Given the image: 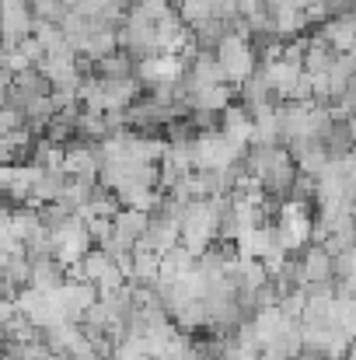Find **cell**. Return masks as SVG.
<instances>
[{"label": "cell", "mask_w": 356, "mask_h": 360, "mask_svg": "<svg viewBox=\"0 0 356 360\" xmlns=\"http://www.w3.org/2000/svg\"><path fill=\"white\" fill-rule=\"evenodd\" d=\"M272 228H276V238L279 245L297 255L308 241H311V231H315V207L311 203H301V200H279L276 210H272Z\"/></svg>", "instance_id": "6da1fadb"}, {"label": "cell", "mask_w": 356, "mask_h": 360, "mask_svg": "<svg viewBox=\"0 0 356 360\" xmlns=\"http://www.w3.org/2000/svg\"><path fill=\"white\" fill-rule=\"evenodd\" d=\"M248 147H237L220 129H196L192 136V168L199 172H228L241 161Z\"/></svg>", "instance_id": "7a4b0ae2"}, {"label": "cell", "mask_w": 356, "mask_h": 360, "mask_svg": "<svg viewBox=\"0 0 356 360\" xmlns=\"http://www.w3.org/2000/svg\"><path fill=\"white\" fill-rule=\"evenodd\" d=\"M213 56H217V63H220V70H224V77L231 81V84H244L255 70H258V53H255V46H251V39H244L241 32H228L220 42H217V49H213Z\"/></svg>", "instance_id": "3957f363"}, {"label": "cell", "mask_w": 356, "mask_h": 360, "mask_svg": "<svg viewBox=\"0 0 356 360\" xmlns=\"http://www.w3.org/2000/svg\"><path fill=\"white\" fill-rule=\"evenodd\" d=\"M49 245H53V259L70 269V266H77L84 259V252L95 245V238H91L84 217L81 214H70L67 221H60L56 228H49Z\"/></svg>", "instance_id": "277c9868"}, {"label": "cell", "mask_w": 356, "mask_h": 360, "mask_svg": "<svg viewBox=\"0 0 356 360\" xmlns=\"http://www.w3.org/2000/svg\"><path fill=\"white\" fill-rule=\"evenodd\" d=\"M182 74H185V60L175 56V53H154V56H147V60L136 63V77L143 81L147 91H154V88H175L182 81Z\"/></svg>", "instance_id": "5b68a950"}, {"label": "cell", "mask_w": 356, "mask_h": 360, "mask_svg": "<svg viewBox=\"0 0 356 360\" xmlns=\"http://www.w3.org/2000/svg\"><path fill=\"white\" fill-rule=\"evenodd\" d=\"M53 297H56V304H60L63 319L81 322V319H84V311L98 301V287H95V283H88V280H81V276H67V280L53 290Z\"/></svg>", "instance_id": "8992f818"}, {"label": "cell", "mask_w": 356, "mask_h": 360, "mask_svg": "<svg viewBox=\"0 0 356 360\" xmlns=\"http://www.w3.org/2000/svg\"><path fill=\"white\" fill-rule=\"evenodd\" d=\"M258 70L265 74V81H269V88L276 91L279 102L294 98V91H297V84H301V74H304V67H301V63H290V60L283 56V49H279L276 56L258 60Z\"/></svg>", "instance_id": "52a82bcc"}, {"label": "cell", "mask_w": 356, "mask_h": 360, "mask_svg": "<svg viewBox=\"0 0 356 360\" xmlns=\"http://www.w3.org/2000/svg\"><path fill=\"white\" fill-rule=\"evenodd\" d=\"M35 28V14L28 7V0H0V39L4 46H18L32 35Z\"/></svg>", "instance_id": "ba28073f"}, {"label": "cell", "mask_w": 356, "mask_h": 360, "mask_svg": "<svg viewBox=\"0 0 356 360\" xmlns=\"http://www.w3.org/2000/svg\"><path fill=\"white\" fill-rule=\"evenodd\" d=\"M304 350V336H301V319H283L279 329L272 333V340L262 347V357L269 360H290Z\"/></svg>", "instance_id": "9c48e42d"}, {"label": "cell", "mask_w": 356, "mask_h": 360, "mask_svg": "<svg viewBox=\"0 0 356 360\" xmlns=\"http://www.w3.org/2000/svg\"><path fill=\"white\" fill-rule=\"evenodd\" d=\"M98 168H102L98 143H88V140L63 143V172L67 175H98Z\"/></svg>", "instance_id": "30bf717a"}, {"label": "cell", "mask_w": 356, "mask_h": 360, "mask_svg": "<svg viewBox=\"0 0 356 360\" xmlns=\"http://www.w3.org/2000/svg\"><path fill=\"white\" fill-rule=\"evenodd\" d=\"M318 35L329 42L332 53H353L356 49V14H332L318 25Z\"/></svg>", "instance_id": "8fae6325"}, {"label": "cell", "mask_w": 356, "mask_h": 360, "mask_svg": "<svg viewBox=\"0 0 356 360\" xmlns=\"http://www.w3.org/2000/svg\"><path fill=\"white\" fill-rule=\"evenodd\" d=\"M67 182H70V175H67L63 168H39V182H35V193H32V207L60 203L63 193H67Z\"/></svg>", "instance_id": "7c38bea8"}, {"label": "cell", "mask_w": 356, "mask_h": 360, "mask_svg": "<svg viewBox=\"0 0 356 360\" xmlns=\"http://www.w3.org/2000/svg\"><path fill=\"white\" fill-rule=\"evenodd\" d=\"M217 129L224 133V136H231L237 147H248L251 143V112L241 105V102H231L224 112H220V122H217Z\"/></svg>", "instance_id": "4fadbf2b"}, {"label": "cell", "mask_w": 356, "mask_h": 360, "mask_svg": "<svg viewBox=\"0 0 356 360\" xmlns=\"http://www.w3.org/2000/svg\"><path fill=\"white\" fill-rule=\"evenodd\" d=\"M42 231H49L46 228V221H42V210H32V207H18V210H11V241H18V245H28V241L35 238V235H42Z\"/></svg>", "instance_id": "5bb4252c"}, {"label": "cell", "mask_w": 356, "mask_h": 360, "mask_svg": "<svg viewBox=\"0 0 356 360\" xmlns=\"http://www.w3.org/2000/svg\"><path fill=\"white\" fill-rule=\"evenodd\" d=\"M196 252H189L182 241L178 245H171L164 255H161V276L157 280H178V276H185V273H192L196 269Z\"/></svg>", "instance_id": "9a60e30c"}, {"label": "cell", "mask_w": 356, "mask_h": 360, "mask_svg": "<svg viewBox=\"0 0 356 360\" xmlns=\"http://www.w3.org/2000/svg\"><path fill=\"white\" fill-rule=\"evenodd\" d=\"M70 276V269L63 266V262H56L53 255H46V259H35L32 262V283L28 287H39V290H56L63 280Z\"/></svg>", "instance_id": "2e32d148"}, {"label": "cell", "mask_w": 356, "mask_h": 360, "mask_svg": "<svg viewBox=\"0 0 356 360\" xmlns=\"http://www.w3.org/2000/svg\"><path fill=\"white\" fill-rule=\"evenodd\" d=\"M91 74H98V77H133L136 74V60L126 49H116V53L95 60L91 63Z\"/></svg>", "instance_id": "e0dca14e"}, {"label": "cell", "mask_w": 356, "mask_h": 360, "mask_svg": "<svg viewBox=\"0 0 356 360\" xmlns=\"http://www.w3.org/2000/svg\"><path fill=\"white\" fill-rule=\"evenodd\" d=\"M147 224H150V214H147V210H136V207H119V214L112 217V228L133 241L143 238Z\"/></svg>", "instance_id": "ac0fdd59"}, {"label": "cell", "mask_w": 356, "mask_h": 360, "mask_svg": "<svg viewBox=\"0 0 356 360\" xmlns=\"http://www.w3.org/2000/svg\"><path fill=\"white\" fill-rule=\"evenodd\" d=\"M325 150H329V158H346L350 150H356L353 136H350V126H346V120H336L332 122V129L325 133Z\"/></svg>", "instance_id": "d6986e66"}, {"label": "cell", "mask_w": 356, "mask_h": 360, "mask_svg": "<svg viewBox=\"0 0 356 360\" xmlns=\"http://www.w3.org/2000/svg\"><path fill=\"white\" fill-rule=\"evenodd\" d=\"M14 126H21V112H18L14 105L0 102V136H4V133H11Z\"/></svg>", "instance_id": "ffe728a7"}, {"label": "cell", "mask_w": 356, "mask_h": 360, "mask_svg": "<svg viewBox=\"0 0 356 360\" xmlns=\"http://www.w3.org/2000/svg\"><path fill=\"white\" fill-rule=\"evenodd\" d=\"M18 319V304H14V297H0V329L7 326V322H14Z\"/></svg>", "instance_id": "44dd1931"}, {"label": "cell", "mask_w": 356, "mask_h": 360, "mask_svg": "<svg viewBox=\"0 0 356 360\" xmlns=\"http://www.w3.org/2000/svg\"><path fill=\"white\" fill-rule=\"evenodd\" d=\"M336 294H350V297H356V273L336 276Z\"/></svg>", "instance_id": "7402d4cb"}, {"label": "cell", "mask_w": 356, "mask_h": 360, "mask_svg": "<svg viewBox=\"0 0 356 360\" xmlns=\"http://www.w3.org/2000/svg\"><path fill=\"white\" fill-rule=\"evenodd\" d=\"M297 360H332V357H325V354H315V350H301V354H297Z\"/></svg>", "instance_id": "603a6c76"}, {"label": "cell", "mask_w": 356, "mask_h": 360, "mask_svg": "<svg viewBox=\"0 0 356 360\" xmlns=\"http://www.w3.org/2000/svg\"><path fill=\"white\" fill-rule=\"evenodd\" d=\"M346 126H350V136H353V143H356V112L346 120Z\"/></svg>", "instance_id": "cb8c5ba5"}, {"label": "cell", "mask_w": 356, "mask_h": 360, "mask_svg": "<svg viewBox=\"0 0 356 360\" xmlns=\"http://www.w3.org/2000/svg\"><path fill=\"white\" fill-rule=\"evenodd\" d=\"M346 360H356V340H353V347L346 350Z\"/></svg>", "instance_id": "d4e9b609"}, {"label": "cell", "mask_w": 356, "mask_h": 360, "mask_svg": "<svg viewBox=\"0 0 356 360\" xmlns=\"http://www.w3.org/2000/svg\"><path fill=\"white\" fill-rule=\"evenodd\" d=\"M46 360H63V357H60V354H49V357H46Z\"/></svg>", "instance_id": "484cf974"}, {"label": "cell", "mask_w": 356, "mask_h": 360, "mask_svg": "<svg viewBox=\"0 0 356 360\" xmlns=\"http://www.w3.org/2000/svg\"><path fill=\"white\" fill-rule=\"evenodd\" d=\"M0 350H4V343H0Z\"/></svg>", "instance_id": "4316f807"}, {"label": "cell", "mask_w": 356, "mask_h": 360, "mask_svg": "<svg viewBox=\"0 0 356 360\" xmlns=\"http://www.w3.org/2000/svg\"><path fill=\"white\" fill-rule=\"evenodd\" d=\"M290 360H297V357H290Z\"/></svg>", "instance_id": "83f0119b"}, {"label": "cell", "mask_w": 356, "mask_h": 360, "mask_svg": "<svg viewBox=\"0 0 356 360\" xmlns=\"http://www.w3.org/2000/svg\"><path fill=\"white\" fill-rule=\"evenodd\" d=\"M339 360H346V357H339Z\"/></svg>", "instance_id": "f1b7e54d"}]
</instances>
